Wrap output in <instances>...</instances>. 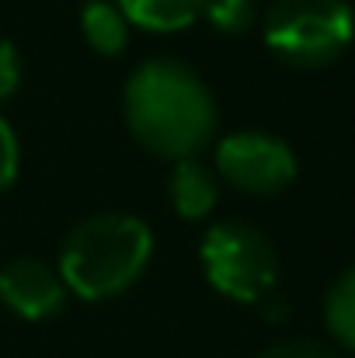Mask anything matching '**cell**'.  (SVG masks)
<instances>
[{"label":"cell","mask_w":355,"mask_h":358,"mask_svg":"<svg viewBox=\"0 0 355 358\" xmlns=\"http://www.w3.org/2000/svg\"><path fill=\"white\" fill-rule=\"evenodd\" d=\"M167 199L181 220H188V223L206 220L220 202V178L199 157L174 160L171 174H167Z\"/></svg>","instance_id":"7"},{"label":"cell","mask_w":355,"mask_h":358,"mask_svg":"<svg viewBox=\"0 0 355 358\" xmlns=\"http://www.w3.org/2000/svg\"><path fill=\"white\" fill-rule=\"evenodd\" d=\"M202 17L209 21L213 31L237 38L254 28L258 7H254V0H202Z\"/></svg>","instance_id":"11"},{"label":"cell","mask_w":355,"mask_h":358,"mask_svg":"<svg viewBox=\"0 0 355 358\" xmlns=\"http://www.w3.org/2000/svg\"><path fill=\"white\" fill-rule=\"evenodd\" d=\"M258 310H261V317L268 320V324H282L286 317H289V299L279 292V289H272L268 296H261L258 303H254Z\"/></svg>","instance_id":"15"},{"label":"cell","mask_w":355,"mask_h":358,"mask_svg":"<svg viewBox=\"0 0 355 358\" xmlns=\"http://www.w3.org/2000/svg\"><path fill=\"white\" fill-rule=\"evenodd\" d=\"M129 31L132 24L116 7V0H88L81 7V35L98 56H122L129 49Z\"/></svg>","instance_id":"8"},{"label":"cell","mask_w":355,"mask_h":358,"mask_svg":"<svg viewBox=\"0 0 355 358\" xmlns=\"http://www.w3.org/2000/svg\"><path fill=\"white\" fill-rule=\"evenodd\" d=\"M21 167V146H18V132L14 125L0 115V192H7L18 178Z\"/></svg>","instance_id":"13"},{"label":"cell","mask_w":355,"mask_h":358,"mask_svg":"<svg viewBox=\"0 0 355 358\" xmlns=\"http://www.w3.org/2000/svg\"><path fill=\"white\" fill-rule=\"evenodd\" d=\"M254 358H342L335 348H328L324 341L314 338H282L272 341L268 348H261Z\"/></svg>","instance_id":"12"},{"label":"cell","mask_w":355,"mask_h":358,"mask_svg":"<svg viewBox=\"0 0 355 358\" xmlns=\"http://www.w3.org/2000/svg\"><path fill=\"white\" fill-rule=\"evenodd\" d=\"M122 119L129 136L153 157H199L220 129V105L209 84L174 56L143 59L122 87Z\"/></svg>","instance_id":"1"},{"label":"cell","mask_w":355,"mask_h":358,"mask_svg":"<svg viewBox=\"0 0 355 358\" xmlns=\"http://www.w3.org/2000/svg\"><path fill=\"white\" fill-rule=\"evenodd\" d=\"M324 327L345 352H355V264H349L324 292Z\"/></svg>","instance_id":"10"},{"label":"cell","mask_w":355,"mask_h":358,"mask_svg":"<svg viewBox=\"0 0 355 358\" xmlns=\"http://www.w3.org/2000/svg\"><path fill=\"white\" fill-rule=\"evenodd\" d=\"M67 296L70 292L60 278V268L42 257L21 254L0 268V303L18 320H28V324L49 320V317L63 313Z\"/></svg>","instance_id":"6"},{"label":"cell","mask_w":355,"mask_h":358,"mask_svg":"<svg viewBox=\"0 0 355 358\" xmlns=\"http://www.w3.org/2000/svg\"><path fill=\"white\" fill-rule=\"evenodd\" d=\"M199 264L206 282L234 303H258L279 289V250L247 220H216L199 240Z\"/></svg>","instance_id":"4"},{"label":"cell","mask_w":355,"mask_h":358,"mask_svg":"<svg viewBox=\"0 0 355 358\" xmlns=\"http://www.w3.org/2000/svg\"><path fill=\"white\" fill-rule=\"evenodd\" d=\"M261 38L286 66L321 70L352 45L355 10L349 0H272L261 17Z\"/></svg>","instance_id":"3"},{"label":"cell","mask_w":355,"mask_h":358,"mask_svg":"<svg viewBox=\"0 0 355 358\" xmlns=\"http://www.w3.org/2000/svg\"><path fill=\"white\" fill-rule=\"evenodd\" d=\"M216 174L244 195H279L296 181L300 160L293 146L265 129H237L216 143Z\"/></svg>","instance_id":"5"},{"label":"cell","mask_w":355,"mask_h":358,"mask_svg":"<svg viewBox=\"0 0 355 358\" xmlns=\"http://www.w3.org/2000/svg\"><path fill=\"white\" fill-rule=\"evenodd\" d=\"M153 257V230L132 213H95L60 243V278L88 303L116 299L132 289Z\"/></svg>","instance_id":"2"},{"label":"cell","mask_w":355,"mask_h":358,"mask_svg":"<svg viewBox=\"0 0 355 358\" xmlns=\"http://www.w3.org/2000/svg\"><path fill=\"white\" fill-rule=\"evenodd\" d=\"M116 7L146 31H181L202 17V0H116Z\"/></svg>","instance_id":"9"},{"label":"cell","mask_w":355,"mask_h":358,"mask_svg":"<svg viewBox=\"0 0 355 358\" xmlns=\"http://www.w3.org/2000/svg\"><path fill=\"white\" fill-rule=\"evenodd\" d=\"M18 84H21V52L14 42L0 38V105L14 98Z\"/></svg>","instance_id":"14"}]
</instances>
